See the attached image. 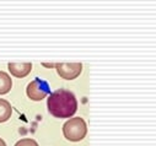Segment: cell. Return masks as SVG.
<instances>
[{
	"instance_id": "6da1fadb",
	"label": "cell",
	"mask_w": 156,
	"mask_h": 146,
	"mask_svg": "<svg viewBox=\"0 0 156 146\" xmlns=\"http://www.w3.org/2000/svg\"><path fill=\"white\" fill-rule=\"evenodd\" d=\"M47 107L48 112L55 118H70L77 111V101L71 91L59 89L49 95Z\"/></svg>"
},
{
	"instance_id": "7a4b0ae2",
	"label": "cell",
	"mask_w": 156,
	"mask_h": 146,
	"mask_svg": "<svg viewBox=\"0 0 156 146\" xmlns=\"http://www.w3.org/2000/svg\"><path fill=\"white\" fill-rule=\"evenodd\" d=\"M63 134L66 140L69 141H80L83 140L87 134V125L85 120L80 117L70 118L64 125H63Z\"/></svg>"
},
{
	"instance_id": "3957f363",
	"label": "cell",
	"mask_w": 156,
	"mask_h": 146,
	"mask_svg": "<svg viewBox=\"0 0 156 146\" xmlns=\"http://www.w3.org/2000/svg\"><path fill=\"white\" fill-rule=\"evenodd\" d=\"M26 93L32 101H42L44 97L51 95V87L46 80L36 78L27 85Z\"/></svg>"
},
{
	"instance_id": "277c9868",
	"label": "cell",
	"mask_w": 156,
	"mask_h": 146,
	"mask_svg": "<svg viewBox=\"0 0 156 146\" xmlns=\"http://www.w3.org/2000/svg\"><path fill=\"white\" fill-rule=\"evenodd\" d=\"M58 74L65 80H74L81 74V63H58L55 64Z\"/></svg>"
},
{
	"instance_id": "5b68a950",
	"label": "cell",
	"mask_w": 156,
	"mask_h": 146,
	"mask_svg": "<svg viewBox=\"0 0 156 146\" xmlns=\"http://www.w3.org/2000/svg\"><path fill=\"white\" fill-rule=\"evenodd\" d=\"M9 70L15 78H26L31 70H32V64L31 63H9Z\"/></svg>"
},
{
	"instance_id": "8992f818",
	"label": "cell",
	"mask_w": 156,
	"mask_h": 146,
	"mask_svg": "<svg viewBox=\"0 0 156 146\" xmlns=\"http://www.w3.org/2000/svg\"><path fill=\"white\" fill-rule=\"evenodd\" d=\"M11 114H12L11 104L6 99L0 98V123L6 122L8 119H10Z\"/></svg>"
},
{
	"instance_id": "52a82bcc",
	"label": "cell",
	"mask_w": 156,
	"mask_h": 146,
	"mask_svg": "<svg viewBox=\"0 0 156 146\" xmlns=\"http://www.w3.org/2000/svg\"><path fill=\"white\" fill-rule=\"evenodd\" d=\"M12 87V80L11 78L4 71H0V95L8 93Z\"/></svg>"
},
{
	"instance_id": "ba28073f",
	"label": "cell",
	"mask_w": 156,
	"mask_h": 146,
	"mask_svg": "<svg viewBox=\"0 0 156 146\" xmlns=\"http://www.w3.org/2000/svg\"><path fill=\"white\" fill-rule=\"evenodd\" d=\"M15 146H38V144H37L33 139H28V137H26V139H21V140H19V141L15 144Z\"/></svg>"
},
{
	"instance_id": "9c48e42d",
	"label": "cell",
	"mask_w": 156,
	"mask_h": 146,
	"mask_svg": "<svg viewBox=\"0 0 156 146\" xmlns=\"http://www.w3.org/2000/svg\"><path fill=\"white\" fill-rule=\"evenodd\" d=\"M42 65H43V66H48V68H52V66H55V64H47V63H43Z\"/></svg>"
},
{
	"instance_id": "30bf717a",
	"label": "cell",
	"mask_w": 156,
	"mask_h": 146,
	"mask_svg": "<svg viewBox=\"0 0 156 146\" xmlns=\"http://www.w3.org/2000/svg\"><path fill=\"white\" fill-rule=\"evenodd\" d=\"M0 146H6V142H5L2 137H0Z\"/></svg>"
}]
</instances>
